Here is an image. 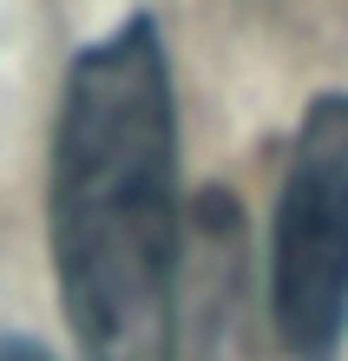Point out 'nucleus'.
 Returning <instances> with one entry per match:
<instances>
[{
    "mask_svg": "<svg viewBox=\"0 0 348 361\" xmlns=\"http://www.w3.org/2000/svg\"><path fill=\"white\" fill-rule=\"evenodd\" d=\"M47 230L79 361H178V86L151 13L73 53L53 112Z\"/></svg>",
    "mask_w": 348,
    "mask_h": 361,
    "instance_id": "obj_1",
    "label": "nucleus"
},
{
    "mask_svg": "<svg viewBox=\"0 0 348 361\" xmlns=\"http://www.w3.org/2000/svg\"><path fill=\"white\" fill-rule=\"evenodd\" d=\"M270 329L282 361L348 342V92H316L289 138L270 217Z\"/></svg>",
    "mask_w": 348,
    "mask_h": 361,
    "instance_id": "obj_2",
    "label": "nucleus"
},
{
    "mask_svg": "<svg viewBox=\"0 0 348 361\" xmlns=\"http://www.w3.org/2000/svg\"><path fill=\"white\" fill-rule=\"evenodd\" d=\"M0 361H59V355L40 348L33 335H0Z\"/></svg>",
    "mask_w": 348,
    "mask_h": 361,
    "instance_id": "obj_3",
    "label": "nucleus"
}]
</instances>
